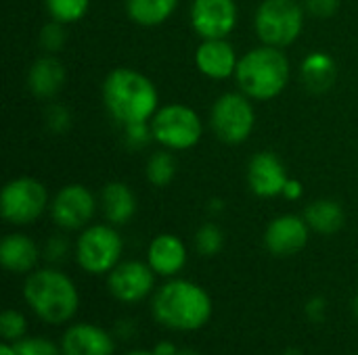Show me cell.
Here are the masks:
<instances>
[{
  "label": "cell",
  "instance_id": "1",
  "mask_svg": "<svg viewBox=\"0 0 358 355\" xmlns=\"http://www.w3.org/2000/svg\"><path fill=\"white\" fill-rule=\"evenodd\" d=\"M103 100L109 115L122 126L149 121L157 111L153 82L136 69H113L103 82Z\"/></svg>",
  "mask_w": 358,
  "mask_h": 355
},
{
  "label": "cell",
  "instance_id": "2",
  "mask_svg": "<svg viewBox=\"0 0 358 355\" xmlns=\"http://www.w3.org/2000/svg\"><path fill=\"white\" fill-rule=\"evenodd\" d=\"M153 316L170 331L193 333L208 324L212 299L206 289L191 280H170L153 297Z\"/></svg>",
  "mask_w": 358,
  "mask_h": 355
},
{
  "label": "cell",
  "instance_id": "3",
  "mask_svg": "<svg viewBox=\"0 0 358 355\" xmlns=\"http://www.w3.org/2000/svg\"><path fill=\"white\" fill-rule=\"evenodd\" d=\"M29 310L48 324H65L78 312L80 297L71 278L55 268L36 270L23 285Z\"/></svg>",
  "mask_w": 358,
  "mask_h": 355
},
{
  "label": "cell",
  "instance_id": "4",
  "mask_svg": "<svg viewBox=\"0 0 358 355\" xmlns=\"http://www.w3.org/2000/svg\"><path fill=\"white\" fill-rule=\"evenodd\" d=\"M243 94L254 100H271L279 96L289 82V61L281 48L260 46L245 52L235 71Z\"/></svg>",
  "mask_w": 358,
  "mask_h": 355
},
{
  "label": "cell",
  "instance_id": "5",
  "mask_svg": "<svg viewBox=\"0 0 358 355\" xmlns=\"http://www.w3.org/2000/svg\"><path fill=\"white\" fill-rule=\"evenodd\" d=\"M302 27L304 10L298 0H264L256 10V33L266 46H289Z\"/></svg>",
  "mask_w": 358,
  "mask_h": 355
},
{
  "label": "cell",
  "instance_id": "6",
  "mask_svg": "<svg viewBox=\"0 0 358 355\" xmlns=\"http://www.w3.org/2000/svg\"><path fill=\"white\" fill-rule=\"evenodd\" d=\"M153 138L170 151H187L201 140V119L199 115L180 103L166 105L151 117Z\"/></svg>",
  "mask_w": 358,
  "mask_h": 355
},
{
  "label": "cell",
  "instance_id": "7",
  "mask_svg": "<svg viewBox=\"0 0 358 355\" xmlns=\"http://www.w3.org/2000/svg\"><path fill=\"white\" fill-rule=\"evenodd\" d=\"M122 236L113 226L94 224L88 226L76 243V259L82 270L88 274H105L111 272L122 257Z\"/></svg>",
  "mask_w": 358,
  "mask_h": 355
},
{
  "label": "cell",
  "instance_id": "8",
  "mask_svg": "<svg viewBox=\"0 0 358 355\" xmlns=\"http://www.w3.org/2000/svg\"><path fill=\"white\" fill-rule=\"evenodd\" d=\"M210 123L222 142L239 144L248 140L256 123V111L250 103V96L239 92H227L218 96L210 113Z\"/></svg>",
  "mask_w": 358,
  "mask_h": 355
},
{
  "label": "cell",
  "instance_id": "9",
  "mask_svg": "<svg viewBox=\"0 0 358 355\" xmlns=\"http://www.w3.org/2000/svg\"><path fill=\"white\" fill-rule=\"evenodd\" d=\"M48 205V192L34 178L10 180L0 195V211L8 224L25 226L36 222Z\"/></svg>",
  "mask_w": 358,
  "mask_h": 355
},
{
  "label": "cell",
  "instance_id": "10",
  "mask_svg": "<svg viewBox=\"0 0 358 355\" xmlns=\"http://www.w3.org/2000/svg\"><path fill=\"white\" fill-rule=\"evenodd\" d=\"M96 211V201L92 192L82 184H69L57 192L50 205L52 220L63 230L84 228Z\"/></svg>",
  "mask_w": 358,
  "mask_h": 355
},
{
  "label": "cell",
  "instance_id": "11",
  "mask_svg": "<svg viewBox=\"0 0 358 355\" xmlns=\"http://www.w3.org/2000/svg\"><path fill=\"white\" fill-rule=\"evenodd\" d=\"M155 285V272L143 262L117 264L107 278L109 293L122 303H138L147 299Z\"/></svg>",
  "mask_w": 358,
  "mask_h": 355
},
{
  "label": "cell",
  "instance_id": "12",
  "mask_svg": "<svg viewBox=\"0 0 358 355\" xmlns=\"http://www.w3.org/2000/svg\"><path fill=\"white\" fill-rule=\"evenodd\" d=\"M191 25L201 40L227 38L237 25L235 0H193Z\"/></svg>",
  "mask_w": 358,
  "mask_h": 355
},
{
  "label": "cell",
  "instance_id": "13",
  "mask_svg": "<svg viewBox=\"0 0 358 355\" xmlns=\"http://www.w3.org/2000/svg\"><path fill=\"white\" fill-rule=\"evenodd\" d=\"M310 226L304 218L285 213L275 218L264 232V245L266 249L277 257H289L300 253L308 243Z\"/></svg>",
  "mask_w": 358,
  "mask_h": 355
},
{
  "label": "cell",
  "instance_id": "14",
  "mask_svg": "<svg viewBox=\"0 0 358 355\" xmlns=\"http://www.w3.org/2000/svg\"><path fill=\"white\" fill-rule=\"evenodd\" d=\"M287 180H289L287 172L275 153L262 151L252 157V161L248 165V184L258 197L283 195Z\"/></svg>",
  "mask_w": 358,
  "mask_h": 355
},
{
  "label": "cell",
  "instance_id": "15",
  "mask_svg": "<svg viewBox=\"0 0 358 355\" xmlns=\"http://www.w3.org/2000/svg\"><path fill=\"white\" fill-rule=\"evenodd\" d=\"M237 54L231 42L224 38H208L195 50L197 69L212 80H227L237 71Z\"/></svg>",
  "mask_w": 358,
  "mask_h": 355
},
{
  "label": "cell",
  "instance_id": "16",
  "mask_svg": "<svg viewBox=\"0 0 358 355\" xmlns=\"http://www.w3.org/2000/svg\"><path fill=\"white\" fill-rule=\"evenodd\" d=\"M61 352L63 355H113L115 343L101 326L82 322L63 333Z\"/></svg>",
  "mask_w": 358,
  "mask_h": 355
},
{
  "label": "cell",
  "instance_id": "17",
  "mask_svg": "<svg viewBox=\"0 0 358 355\" xmlns=\"http://www.w3.org/2000/svg\"><path fill=\"white\" fill-rule=\"evenodd\" d=\"M147 264L159 276H176L187 264L185 243L174 234L155 236L147 251Z\"/></svg>",
  "mask_w": 358,
  "mask_h": 355
},
{
  "label": "cell",
  "instance_id": "18",
  "mask_svg": "<svg viewBox=\"0 0 358 355\" xmlns=\"http://www.w3.org/2000/svg\"><path fill=\"white\" fill-rule=\"evenodd\" d=\"M38 245L25 234H8L0 243V262L13 274L31 272L38 264Z\"/></svg>",
  "mask_w": 358,
  "mask_h": 355
},
{
  "label": "cell",
  "instance_id": "19",
  "mask_svg": "<svg viewBox=\"0 0 358 355\" xmlns=\"http://www.w3.org/2000/svg\"><path fill=\"white\" fill-rule=\"evenodd\" d=\"M63 84H65V67L59 59L50 54L40 56L27 73V86L40 98L55 96L63 88Z\"/></svg>",
  "mask_w": 358,
  "mask_h": 355
},
{
  "label": "cell",
  "instance_id": "20",
  "mask_svg": "<svg viewBox=\"0 0 358 355\" xmlns=\"http://www.w3.org/2000/svg\"><path fill=\"white\" fill-rule=\"evenodd\" d=\"M101 201H103L105 218H107L113 226L128 224V222L132 220L134 211H136L134 192H132L130 186L124 184V182H109V184L103 188Z\"/></svg>",
  "mask_w": 358,
  "mask_h": 355
},
{
  "label": "cell",
  "instance_id": "21",
  "mask_svg": "<svg viewBox=\"0 0 358 355\" xmlns=\"http://www.w3.org/2000/svg\"><path fill=\"white\" fill-rule=\"evenodd\" d=\"M302 82L310 92H325L334 86L338 77L336 61L327 52H310L302 61L300 69Z\"/></svg>",
  "mask_w": 358,
  "mask_h": 355
},
{
  "label": "cell",
  "instance_id": "22",
  "mask_svg": "<svg viewBox=\"0 0 358 355\" xmlns=\"http://www.w3.org/2000/svg\"><path fill=\"white\" fill-rule=\"evenodd\" d=\"M304 220L319 234H336L344 226V209L331 199H321L306 207Z\"/></svg>",
  "mask_w": 358,
  "mask_h": 355
},
{
  "label": "cell",
  "instance_id": "23",
  "mask_svg": "<svg viewBox=\"0 0 358 355\" xmlns=\"http://www.w3.org/2000/svg\"><path fill=\"white\" fill-rule=\"evenodd\" d=\"M178 0H126L128 17L145 27L162 25L176 10Z\"/></svg>",
  "mask_w": 358,
  "mask_h": 355
},
{
  "label": "cell",
  "instance_id": "24",
  "mask_svg": "<svg viewBox=\"0 0 358 355\" xmlns=\"http://www.w3.org/2000/svg\"><path fill=\"white\" fill-rule=\"evenodd\" d=\"M176 176V159L168 151H157L147 161V180L153 186H168Z\"/></svg>",
  "mask_w": 358,
  "mask_h": 355
},
{
  "label": "cell",
  "instance_id": "25",
  "mask_svg": "<svg viewBox=\"0 0 358 355\" xmlns=\"http://www.w3.org/2000/svg\"><path fill=\"white\" fill-rule=\"evenodd\" d=\"M44 4H46L48 15L55 21L67 25V23L80 21L86 15L90 0H44Z\"/></svg>",
  "mask_w": 358,
  "mask_h": 355
},
{
  "label": "cell",
  "instance_id": "26",
  "mask_svg": "<svg viewBox=\"0 0 358 355\" xmlns=\"http://www.w3.org/2000/svg\"><path fill=\"white\" fill-rule=\"evenodd\" d=\"M222 245H224V234L216 224H203L195 232V249L203 257H212L220 253Z\"/></svg>",
  "mask_w": 358,
  "mask_h": 355
},
{
  "label": "cell",
  "instance_id": "27",
  "mask_svg": "<svg viewBox=\"0 0 358 355\" xmlns=\"http://www.w3.org/2000/svg\"><path fill=\"white\" fill-rule=\"evenodd\" d=\"M17 355H63L61 347L44 337H23L13 343Z\"/></svg>",
  "mask_w": 358,
  "mask_h": 355
},
{
  "label": "cell",
  "instance_id": "28",
  "mask_svg": "<svg viewBox=\"0 0 358 355\" xmlns=\"http://www.w3.org/2000/svg\"><path fill=\"white\" fill-rule=\"evenodd\" d=\"M25 331H27V322L23 318V314L15 312V310H6L2 312L0 316V335L4 341H19L25 337Z\"/></svg>",
  "mask_w": 358,
  "mask_h": 355
},
{
  "label": "cell",
  "instance_id": "29",
  "mask_svg": "<svg viewBox=\"0 0 358 355\" xmlns=\"http://www.w3.org/2000/svg\"><path fill=\"white\" fill-rule=\"evenodd\" d=\"M63 25L65 23H59L55 19L44 25V29L40 33V44L44 46V50L55 52V50H59L65 44V29H63Z\"/></svg>",
  "mask_w": 358,
  "mask_h": 355
},
{
  "label": "cell",
  "instance_id": "30",
  "mask_svg": "<svg viewBox=\"0 0 358 355\" xmlns=\"http://www.w3.org/2000/svg\"><path fill=\"white\" fill-rule=\"evenodd\" d=\"M124 128H126V140H128V144L134 146V149L145 146V144L153 138V132H151V123H149V121L128 123V126H124Z\"/></svg>",
  "mask_w": 358,
  "mask_h": 355
},
{
  "label": "cell",
  "instance_id": "31",
  "mask_svg": "<svg viewBox=\"0 0 358 355\" xmlns=\"http://www.w3.org/2000/svg\"><path fill=\"white\" fill-rule=\"evenodd\" d=\"M69 253V243L63 236H52L48 239L46 247H44V259L50 264H63V259Z\"/></svg>",
  "mask_w": 358,
  "mask_h": 355
},
{
  "label": "cell",
  "instance_id": "32",
  "mask_svg": "<svg viewBox=\"0 0 358 355\" xmlns=\"http://www.w3.org/2000/svg\"><path fill=\"white\" fill-rule=\"evenodd\" d=\"M306 8L310 15H315L319 19H329L331 15L338 13L340 0H306Z\"/></svg>",
  "mask_w": 358,
  "mask_h": 355
},
{
  "label": "cell",
  "instance_id": "33",
  "mask_svg": "<svg viewBox=\"0 0 358 355\" xmlns=\"http://www.w3.org/2000/svg\"><path fill=\"white\" fill-rule=\"evenodd\" d=\"M46 119H48V128L55 132H63L65 128H69V111L59 105H52L46 111Z\"/></svg>",
  "mask_w": 358,
  "mask_h": 355
},
{
  "label": "cell",
  "instance_id": "34",
  "mask_svg": "<svg viewBox=\"0 0 358 355\" xmlns=\"http://www.w3.org/2000/svg\"><path fill=\"white\" fill-rule=\"evenodd\" d=\"M325 316H327V301H325V297H321V295L313 297L306 303V318L310 322H317L319 324V322L325 320Z\"/></svg>",
  "mask_w": 358,
  "mask_h": 355
},
{
  "label": "cell",
  "instance_id": "35",
  "mask_svg": "<svg viewBox=\"0 0 358 355\" xmlns=\"http://www.w3.org/2000/svg\"><path fill=\"white\" fill-rule=\"evenodd\" d=\"M115 335L122 339H132L136 335V322L134 320H117L115 322Z\"/></svg>",
  "mask_w": 358,
  "mask_h": 355
},
{
  "label": "cell",
  "instance_id": "36",
  "mask_svg": "<svg viewBox=\"0 0 358 355\" xmlns=\"http://www.w3.org/2000/svg\"><path fill=\"white\" fill-rule=\"evenodd\" d=\"M283 197H285V199H292V201L300 199V197H302V184H300L298 180L289 178L287 184H285V188H283Z\"/></svg>",
  "mask_w": 358,
  "mask_h": 355
},
{
  "label": "cell",
  "instance_id": "37",
  "mask_svg": "<svg viewBox=\"0 0 358 355\" xmlns=\"http://www.w3.org/2000/svg\"><path fill=\"white\" fill-rule=\"evenodd\" d=\"M178 354V349L174 347V343H170V341H162V343H157L155 345V349H153V355H176Z\"/></svg>",
  "mask_w": 358,
  "mask_h": 355
},
{
  "label": "cell",
  "instance_id": "38",
  "mask_svg": "<svg viewBox=\"0 0 358 355\" xmlns=\"http://www.w3.org/2000/svg\"><path fill=\"white\" fill-rule=\"evenodd\" d=\"M0 355H17L15 345H13V343H4V345L0 347Z\"/></svg>",
  "mask_w": 358,
  "mask_h": 355
},
{
  "label": "cell",
  "instance_id": "39",
  "mask_svg": "<svg viewBox=\"0 0 358 355\" xmlns=\"http://www.w3.org/2000/svg\"><path fill=\"white\" fill-rule=\"evenodd\" d=\"M283 355H304L300 349H296V347H289V349H285L283 352Z\"/></svg>",
  "mask_w": 358,
  "mask_h": 355
},
{
  "label": "cell",
  "instance_id": "40",
  "mask_svg": "<svg viewBox=\"0 0 358 355\" xmlns=\"http://www.w3.org/2000/svg\"><path fill=\"white\" fill-rule=\"evenodd\" d=\"M352 312H355V316L358 318V295L355 297V301H352Z\"/></svg>",
  "mask_w": 358,
  "mask_h": 355
},
{
  "label": "cell",
  "instance_id": "41",
  "mask_svg": "<svg viewBox=\"0 0 358 355\" xmlns=\"http://www.w3.org/2000/svg\"><path fill=\"white\" fill-rule=\"evenodd\" d=\"M176 355H201V354H197V352H191V349H182V352H178Z\"/></svg>",
  "mask_w": 358,
  "mask_h": 355
},
{
  "label": "cell",
  "instance_id": "42",
  "mask_svg": "<svg viewBox=\"0 0 358 355\" xmlns=\"http://www.w3.org/2000/svg\"><path fill=\"white\" fill-rule=\"evenodd\" d=\"M126 355H153V352H130Z\"/></svg>",
  "mask_w": 358,
  "mask_h": 355
}]
</instances>
